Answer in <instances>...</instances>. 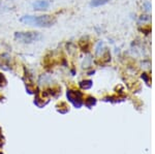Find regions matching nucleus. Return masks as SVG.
Segmentation results:
<instances>
[{
	"label": "nucleus",
	"mask_w": 155,
	"mask_h": 154,
	"mask_svg": "<svg viewBox=\"0 0 155 154\" xmlns=\"http://www.w3.org/2000/svg\"><path fill=\"white\" fill-rule=\"evenodd\" d=\"M0 1H1V0H0Z\"/></svg>",
	"instance_id": "obj_5"
},
{
	"label": "nucleus",
	"mask_w": 155,
	"mask_h": 154,
	"mask_svg": "<svg viewBox=\"0 0 155 154\" xmlns=\"http://www.w3.org/2000/svg\"><path fill=\"white\" fill-rule=\"evenodd\" d=\"M22 23L26 25L36 27H51L56 23V19L50 15H42V16H24L20 19Z\"/></svg>",
	"instance_id": "obj_1"
},
{
	"label": "nucleus",
	"mask_w": 155,
	"mask_h": 154,
	"mask_svg": "<svg viewBox=\"0 0 155 154\" xmlns=\"http://www.w3.org/2000/svg\"><path fill=\"white\" fill-rule=\"evenodd\" d=\"M34 11H46L50 7V2L48 0H37L32 4Z\"/></svg>",
	"instance_id": "obj_3"
},
{
	"label": "nucleus",
	"mask_w": 155,
	"mask_h": 154,
	"mask_svg": "<svg viewBox=\"0 0 155 154\" xmlns=\"http://www.w3.org/2000/svg\"><path fill=\"white\" fill-rule=\"evenodd\" d=\"M111 0H91L90 2V5L92 7H98L101 5H104V4L109 3Z\"/></svg>",
	"instance_id": "obj_4"
},
{
	"label": "nucleus",
	"mask_w": 155,
	"mask_h": 154,
	"mask_svg": "<svg viewBox=\"0 0 155 154\" xmlns=\"http://www.w3.org/2000/svg\"><path fill=\"white\" fill-rule=\"evenodd\" d=\"M41 35L39 32H16L15 39L18 43L22 44H32L41 39Z\"/></svg>",
	"instance_id": "obj_2"
}]
</instances>
